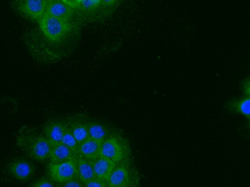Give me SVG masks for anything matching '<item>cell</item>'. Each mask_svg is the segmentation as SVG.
Segmentation results:
<instances>
[{
	"label": "cell",
	"mask_w": 250,
	"mask_h": 187,
	"mask_svg": "<svg viewBox=\"0 0 250 187\" xmlns=\"http://www.w3.org/2000/svg\"><path fill=\"white\" fill-rule=\"evenodd\" d=\"M130 152L127 140L122 136L113 133L108 134L101 143L99 156L120 164L128 162Z\"/></svg>",
	"instance_id": "1"
},
{
	"label": "cell",
	"mask_w": 250,
	"mask_h": 187,
	"mask_svg": "<svg viewBox=\"0 0 250 187\" xmlns=\"http://www.w3.org/2000/svg\"><path fill=\"white\" fill-rule=\"evenodd\" d=\"M39 25L45 36L51 41L62 38L68 29L67 20L44 13L38 19Z\"/></svg>",
	"instance_id": "2"
},
{
	"label": "cell",
	"mask_w": 250,
	"mask_h": 187,
	"mask_svg": "<svg viewBox=\"0 0 250 187\" xmlns=\"http://www.w3.org/2000/svg\"><path fill=\"white\" fill-rule=\"evenodd\" d=\"M47 172L48 177L56 185L78 178L77 157L61 163H49Z\"/></svg>",
	"instance_id": "3"
},
{
	"label": "cell",
	"mask_w": 250,
	"mask_h": 187,
	"mask_svg": "<svg viewBox=\"0 0 250 187\" xmlns=\"http://www.w3.org/2000/svg\"><path fill=\"white\" fill-rule=\"evenodd\" d=\"M136 182L135 170L128 162L118 164L112 171L107 181L108 187H128Z\"/></svg>",
	"instance_id": "4"
},
{
	"label": "cell",
	"mask_w": 250,
	"mask_h": 187,
	"mask_svg": "<svg viewBox=\"0 0 250 187\" xmlns=\"http://www.w3.org/2000/svg\"><path fill=\"white\" fill-rule=\"evenodd\" d=\"M52 146L44 135H40L31 141L29 147V155L34 160L44 162L49 160Z\"/></svg>",
	"instance_id": "5"
},
{
	"label": "cell",
	"mask_w": 250,
	"mask_h": 187,
	"mask_svg": "<svg viewBox=\"0 0 250 187\" xmlns=\"http://www.w3.org/2000/svg\"><path fill=\"white\" fill-rule=\"evenodd\" d=\"M9 171L14 178L20 182H25L31 179L34 172V168L29 161L21 159L10 164Z\"/></svg>",
	"instance_id": "6"
},
{
	"label": "cell",
	"mask_w": 250,
	"mask_h": 187,
	"mask_svg": "<svg viewBox=\"0 0 250 187\" xmlns=\"http://www.w3.org/2000/svg\"><path fill=\"white\" fill-rule=\"evenodd\" d=\"M93 162L95 177L106 182L114 168L119 164L107 158L101 156L93 160Z\"/></svg>",
	"instance_id": "7"
},
{
	"label": "cell",
	"mask_w": 250,
	"mask_h": 187,
	"mask_svg": "<svg viewBox=\"0 0 250 187\" xmlns=\"http://www.w3.org/2000/svg\"><path fill=\"white\" fill-rule=\"evenodd\" d=\"M47 3V0H22L20 8L30 18L38 19L44 13Z\"/></svg>",
	"instance_id": "8"
},
{
	"label": "cell",
	"mask_w": 250,
	"mask_h": 187,
	"mask_svg": "<svg viewBox=\"0 0 250 187\" xmlns=\"http://www.w3.org/2000/svg\"><path fill=\"white\" fill-rule=\"evenodd\" d=\"M101 143L89 137L79 145L77 156L94 160L99 156Z\"/></svg>",
	"instance_id": "9"
},
{
	"label": "cell",
	"mask_w": 250,
	"mask_h": 187,
	"mask_svg": "<svg viewBox=\"0 0 250 187\" xmlns=\"http://www.w3.org/2000/svg\"><path fill=\"white\" fill-rule=\"evenodd\" d=\"M76 157L75 152L60 142L52 146L49 158V163H61Z\"/></svg>",
	"instance_id": "10"
},
{
	"label": "cell",
	"mask_w": 250,
	"mask_h": 187,
	"mask_svg": "<svg viewBox=\"0 0 250 187\" xmlns=\"http://www.w3.org/2000/svg\"><path fill=\"white\" fill-rule=\"evenodd\" d=\"M65 124L58 120L50 121L45 125L44 135L52 145L61 142Z\"/></svg>",
	"instance_id": "11"
},
{
	"label": "cell",
	"mask_w": 250,
	"mask_h": 187,
	"mask_svg": "<svg viewBox=\"0 0 250 187\" xmlns=\"http://www.w3.org/2000/svg\"><path fill=\"white\" fill-rule=\"evenodd\" d=\"M77 177L84 185L95 178L93 160L77 156Z\"/></svg>",
	"instance_id": "12"
},
{
	"label": "cell",
	"mask_w": 250,
	"mask_h": 187,
	"mask_svg": "<svg viewBox=\"0 0 250 187\" xmlns=\"http://www.w3.org/2000/svg\"><path fill=\"white\" fill-rule=\"evenodd\" d=\"M70 7L61 0L48 1L44 13L55 17L67 20L71 16Z\"/></svg>",
	"instance_id": "13"
},
{
	"label": "cell",
	"mask_w": 250,
	"mask_h": 187,
	"mask_svg": "<svg viewBox=\"0 0 250 187\" xmlns=\"http://www.w3.org/2000/svg\"><path fill=\"white\" fill-rule=\"evenodd\" d=\"M68 125L79 144L89 137L87 123L76 120Z\"/></svg>",
	"instance_id": "14"
},
{
	"label": "cell",
	"mask_w": 250,
	"mask_h": 187,
	"mask_svg": "<svg viewBox=\"0 0 250 187\" xmlns=\"http://www.w3.org/2000/svg\"><path fill=\"white\" fill-rule=\"evenodd\" d=\"M87 124L89 135L91 138L102 143L108 135L107 130L103 124L97 121H90Z\"/></svg>",
	"instance_id": "15"
},
{
	"label": "cell",
	"mask_w": 250,
	"mask_h": 187,
	"mask_svg": "<svg viewBox=\"0 0 250 187\" xmlns=\"http://www.w3.org/2000/svg\"><path fill=\"white\" fill-rule=\"evenodd\" d=\"M61 142L71 149L77 155L79 144L72 134L68 124H65Z\"/></svg>",
	"instance_id": "16"
},
{
	"label": "cell",
	"mask_w": 250,
	"mask_h": 187,
	"mask_svg": "<svg viewBox=\"0 0 250 187\" xmlns=\"http://www.w3.org/2000/svg\"><path fill=\"white\" fill-rule=\"evenodd\" d=\"M55 183L49 177H42L35 181L31 185L33 187H52L56 186Z\"/></svg>",
	"instance_id": "17"
},
{
	"label": "cell",
	"mask_w": 250,
	"mask_h": 187,
	"mask_svg": "<svg viewBox=\"0 0 250 187\" xmlns=\"http://www.w3.org/2000/svg\"><path fill=\"white\" fill-rule=\"evenodd\" d=\"M239 111L243 114L250 116V97H246L242 99L239 103L238 107Z\"/></svg>",
	"instance_id": "18"
},
{
	"label": "cell",
	"mask_w": 250,
	"mask_h": 187,
	"mask_svg": "<svg viewBox=\"0 0 250 187\" xmlns=\"http://www.w3.org/2000/svg\"><path fill=\"white\" fill-rule=\"evenodd\" d=\"M86 187H108L107 182L104 180L97 178H94L92 180L88 181L84 185Z\"/></svg>",
	"instance_id": "19"
},
{
	"label": "cell",
	"mask_w": 250,
	"mask_h": 187,
	"mask_svg": "<svg viewBox=\"0 0 250 187\" xmlns=\"http://www.w3.org/2000/svg\"><path fill=\"white\" fill-rule=\"evenodd\" d=\"M59 187H83V184L79 179L76 178L73 179L68 180L62 183L58 184Z\"/></svg>",
	"instance_id": "20"
},
{
	"label": "cell",
	"mask_w": 250,
	"mask_h": 187,
	"mask_svg": "<svg viewBox=\"0 0 250 187\" xmlns=\"http://www.w3.org/2000/svg\"><path fill=\"white\" fill-rule=\"evenodd\" d=\"M101 0H85L82 2L83 6L86 9H91L97 6Z\"/></svg>",
	"instance_id": "21"
},
{
	"label": "cell",
	"mask_w": 250,
	"mask_h": 187,
	"mask_svg": "<svg viewBox=\"0 0 250 187\" xmlns=\"http://www.w3.org/2000/svg\"><path fill=\"white\" fill-rule=\"evenodd\" d=\"M69 7H75L78 5L76 0H61Z\"/></svg>",
	"instance_id": "22"
},
{
	"label": "cell",
	"mask_w": 250,
	"mask_h": 187,
	"mask_svg": "<svg viewBox=\"0 0 250 187\" xmlns=\"http://www.w3.org/2000/svg\"><path fill=\"white\" fill-rule=\"evenodd\" d=\"M103 2L107 5L113 4L116 0H102Z\"/></svg>",
	"instance_id": "23"
},
{
	"label": "cell",
	"mask_w": 250,
	"mask_h": 187,
	"mask_svg": "<svg viewBox=\"0 0 250 187\" xmlns=\"http://www.w3.org/2000/svg\"><path fill=\"white\" fill-rule=\"evenodd\" d=\"M85 0H76V2L77 3L78 5L80 4H82L83 1H84Z\"/></svg>",
	"instance_id": "24"
},
{
	"label": "cell",
	"mask_w": 250,
	"mask_h": 187,
	"mask_svg": "<svg viewBox=\"0 0 250 187\" xmlns=\"http://www.w3.org/2000/svg\"><path fill=\"white\" fill-rule=\"evenodd\" d=\"M48 1H53V0H47Z\"/></svg>",
	"instance_id": "25"
}]
</instances>
